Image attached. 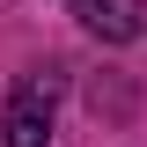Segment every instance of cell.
I'll return each mask as SVG.
<instances>
[{
    "mask_svg": "<svg viewBox=\"0 0 147 147\" xmlns=\"http://www.w3.org/2000/svg\"><path fill=\"white\" fill-rule=\"evenodd\" d=\"M52 110H59V74L37 66L7 88V110H0V140L7 147H52Z\"/></svg>",
    "mask_w": 147,
    "mask_h": 147,
    "instance_id": "obj_1",
    "label": "cell"
},
{
    "mask_svg": "<svg viewBox=\"0 0 147 147\" xmlns=\"http://www.w3.org/2000/svg\"><path fill=\"white\" fill-rule=\"evenodd\" d=\"M66 15H81V30H96L103 44H132V37L147 30L140 0H66Z\"/></svg>",
    "mask_w": 147,
    "mask_h": 147,
    "instance_id": "obj_2",
    "label": "cell"
}]
</instances>
